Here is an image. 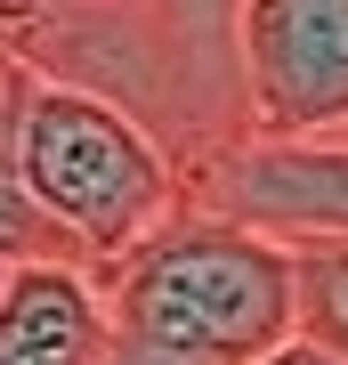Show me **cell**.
<instances>
[{
  "label": "cell",
  "mask_w": 348,
  "mask_h": 365,
  "mask_svg": "<svg viewBox=\"0 0 348 365\" xmlns=\"http://www.w3.org/2000/svg\"><path fill=\"white\" fill-rule=\"evenodd\" d=\"M105 365H243L292 333V252L227 211L179 203L138 244L97 260Z\"/></svg>",
  "instance_id": "cell-1"
},
{
  "label": "cell",
  "mask_w": 348,
  "mask_h": 365,
  "mask_svg": "<svg viewBox=\"0 0 348 365\" xmlns=\"http://www.w3.org/2000/svg\"><path fill=\"white\" fill-rule=\"evenodd\" d=\"M16 187L81 244V260H114L154 220L186 203V163L162 130H146L130 106L73 90V81H33L25 114L9 138Z\"/></svg>",
  "instance_id": "cell-2"
},
{
  "label": "cell",
  "mask_w": 348,
  "mask_h": 365,
  "mask_svg": "<svg viewBox=\"0 0 348 365\" xmlns=\"http://www.w3.org/2000/svg\"><path fill=\"white\" fill-rule=\"evenodd\" d=\"M251 138L348 130V0H235Z\"/></svg>",
  "instance_id": "cell-3"
},
{
  "label": "cell",
  "mask_w": 348,
  "mask_h": 365,
  "mask_svg": "<svg viewBox=\"0 0 348 365\" xmlns=\"http://www.w3.org/2000/svg\"><path fill=\"white\" fill-rule=\"evenodd\" d=\"M170 0H0V49L41 81H73L114 106L170 98Z\"/></svg>",
  "instance_id": "cell-4"
},
{
  "label": "cell",
  "mask_w": 348,
  "mask_h": 365,
  "mask_svg": "<svg viewBox=\"0 0 348 365\" xmlns=\"http://www.w3.org/2000/svg\"><path fill=\"white\" fill-rule=\"evenodd\" d=\"M186 203L259 235H348V130L340 138H211L186 155Z\"/></svg>",
  "instance_id": "cell-5"
},
{
  "label": "cell",
  "mask_w": 348,
  "mask_h": 365,
  "mask_svg": "<svg viewBox=\"0 0 348 365\" xmlns=\"http://www.w3.org/2000/svg\"><path fill=\"white\" fill-rule=\"evenodd\" d=\"M114 325L90 260L0 268V365H105Z\"/></svg>",
  "instance_id": "cell-6"
},
{
  "label": "cell",
  "mask_w": 348,
  "mask_h": 365,
  "mask_svg": "<svg viewBox=\"0 0 348 365\" xmlns=\"http://www.w3.org/2000/svg\"><path fill=\"white\" fill-rule=\"evenodd\" d=\"M292 333L348 365V235H292Z\"/></svg>",
  "instance_id": "cell-7"
},
{
  "label": "cell",
  "mask_w": 348,
  "mask_h": 365,
  "mask_svg": "<svg viewBox=\"0 0 348 365\" xmlns=\"http://www.w3.org/2000/svg\"><path fill=\"white\" fill-rule=\"evenodd\" d=\"M0 260H9V268L16 260H81V244L25 195V187H16L9 163H0Z\"/></svg>",
  "instance_id": "cell-8"
},
{
  "label": "cell",
  "mask_w": 348,
  "mask_h": 365,
  "mask_svg": "<svg viewBox=\"0 0 348 365\" xmlns=\"http://www.w3.org/2000/svg\"><path fill=\"white\" fill-rule=\"evenodd\" d=\"M243 365H340V357L316 349V341H300V333H284L275 349H259V357H243Z\"/></svg>",
  "instance_id": "cell-9"
},
{
  "label": "cell",
  "mask_w": 348,
  "mask_h": 365,
  "mask_svg": "<svg viewBox=\"0 0 348 365\" xmlns=\"http://www.w3.org/2000/svg\"><path fill=\"white\" fill-rule=\"evenodd\" d=\"M0 268H9V260H0Z\"/></svg>",
  "instance_id": "cell-10"
}]
</instances>
